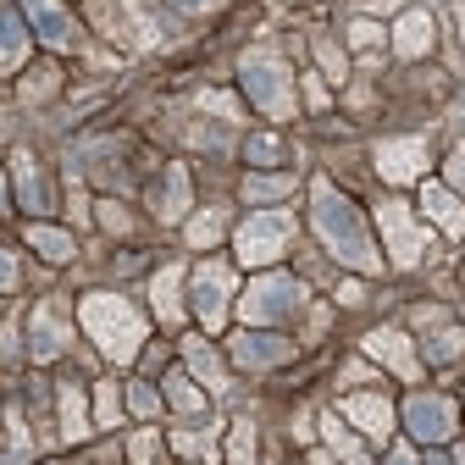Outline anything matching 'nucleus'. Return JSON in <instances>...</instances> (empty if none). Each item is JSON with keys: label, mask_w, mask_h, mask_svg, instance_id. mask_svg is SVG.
<instances>
[{"label": "nucleus", "mask_w": 465, "mask_h": 465, "mask_svg": "<svg viewBox=\"0 0 465 465\" xmlns=\"http://www.w3.org/2000/svg\"><path fill=\"white\" fill-rule=\"evenodd\" d=\"M12 178H17L23 211H28V216H45V211H50V183H45V172H39V161H34L28 150L12 155Z\"/></svg>", "instance_id": "obj_18"}, {"label": "nucleus", "mask_w": 465, "mask_h": 465, "mask_svg": "<svg viewBox=\"0 0 465 465\" xmlns=\"http://www.w3.org/2000/svg\"><path fill=\"white\" fill-rule=\"evenodd\" d=\"M316 62L327 67V78H332V84H343V78H349V55H343L332 39H316Z\"/></svg>", "instance_id": "obj_34"}, {"label": "nucleus", "mask_w": 465, "mask_h": 465, "mask_svg": "<svg viewBox=\"0 0 465 465\" xmlns=\"http://www.w3.org/2000/svg\"><path fill=\"white\" fill-rule=\"evenodd\" d=\"M244 155H250L255 166H277V161H282V139H277V134H255V139L244 144Z\"/></svg>", "instance_id": "obj_35"}, {"label": "nucleus", "mask_w": 465, "mask_h": 465, "mask_svg": "<svg viewBox=\"0 0 465 465\" xmlns=\"http://www.w3.org/2000/svg\"><path fill=\"white\" fill-rule=\"evenodd\" d=\"M161 393H166L172 411H183V416H200V411H205V393H200V382H194L189 371H166Z\"/></svg>", "instance_id": "obj_25"}, {"label": "nucleus", "mask_w": 465, "mask_h": 465, "mask_svg": "<svg viewBox=\"0 0 465 465\" xmlns=\"http://www.w3.org/2000/svg\"><path fill=\"white\" fill-rule=\"evenodd\" d=\"M123 393H128V411H134V416H155V411H161V393H155L150 382H128Z\"/></svg>", "instance_id": "obj_36"}, {"label": "nucleus", "mask_w": 465, "mask_h": 465, "mask_svg": "<svg viewBox=\"0 0 465 465\" xmlns=\"http://www.w3.org/2000/svg\"><path fill=\"white\" fill-rule=\"evenodd\" d=\"M150 305L161 322H178L183 316V266H161L150 282Z\"/></svg>", "instance_id": "obj_20"}, {"label": "nucleus", "mask_w": 465, "mask_h": 465, "mask_svg": "<svg viewBox=\"0 0 465 465\" xmlns=\"http://www.w3.org/2000/svg\"><path fill=\"white\" fill-rule=\"evenodd\" d=\"M377 172L399 189V183H416L421 172H427V139L411 134V139H382L377 144Z\"/></svg>", "instance_id": "obj_11"}, {"label": "nucleus", "mask_w": 465, "mask_h": 465, "mask_svg": "<svg viewBox=\"0 0 465 465\" xmlns=\"http://www.w3.org/2000/svg\"><path fill=\"white\" fill-rule=\"evenodd\" d=\"M0 211H6V183H0Z\"/></svg>", "instance_id": "obj_48"}, {"label": "nucleus", "mask_w": 465, "mask_h": 465, "mask_svg": "<svg viewBox=\"0 0 465 465\" xmlns=\"http://www.w3.org/2000/svg\"><path fill=\"white\" fill-rule=\"evenodd\" d=\"M454 28H460V45H465V6H454Z\"/></svg>", "instance_id": "obj_46"}, {"label": "nucleus", "mask_w": 465, "mask_h": 465, "mask_svg": "<svg viewBox=\"0 0 465 465\" xmlns=\"http://www.w3.org/2000/svg\"><path fill=\"white\" fill-rule=\"evenodd\" d=\"M227 460H232V465H255V427H250V421H232Z\"/></svg>", "instance_id": "obj_32"}, {"label": "nucleus", "mask_w": 465, "mask_h": 465, "mask_svg": "<svg viewBox=\"0 0 465 465\" xmlns=\"http://www.w3.org/2000/svg\"><path fill=\"white\" fill-rule=\"evenodd\" d=\"M449 189H465V144L449 155Z\"/></svg>", "instance_id": "obj_42"}, {"label": "nucleus", "mask_w": 465, "mask_h": 465, "mask_svg": "<svg viewBox=\"0 0 465 465\" xmlns=\"http://www.w3.org/2000/svg\"><path fill=\"white\" fill-rule=\"evenodd\" d=\"M305 100H311V105H316V111H322V105H327V89H322V78H305Z\"/></svg>", "instance_id": "obj_44"}, {"label": "nucleus", "mask_w": 465, "mask_h": 465, "mask_svg": "<svg viewBox=\"0 0 465 465\" xmlns=\"http://www.w3.org/2000/svg\"><path fill=\"white\" fill-rule=\"evenodd\" d=\"M12 288H17V255L0 250V294H12Z\"/></svg>", "instance_id": "obj_41"}, {"label": "nucleus", "mask_w": 465, "mask_h": 465, "mask_svg": "<svg viewBox=\"0 0 465 465\" xmlns=\"http://www.w3.org/2000/svg\"><path fill=\"white\" fill-rule=\"evenodd\" d=\"M377 227H382L388 261H393L399 272L421 266V255H427V227L411 216V205H404V200H382V205H377Z\"/></svg>", "instance_id": "obj_6"}, {"label": "nucleus", "mask_w": 465, "mask_h": 465, "mask_svg": "<svg viewBox=\"0 0 465 465\" xmlns=\"http://www.w3.org/2000/svg\"><path fill=\"white\" fill-rule=\"evenodd\" d=\"M311 222H316V239H322L349 272H382V255H377L371 232H366L361 205L349 200V194H338L327 178H316V189H311Z\"/></svg>", "instance_id": "obj_1"}, {"label": "nucleus", "mask_w": 465, "mask_h": 465, "mask_svg": "<svg viewBox=\"0 0 465 465\" xmlns=\"http://www.w3.org/2000/svg\"><path fill=\"white\" fill-rule=\"evenodd\" d=\"M421 211H427L432 227L449 232V239H460V232H465V205H460V194L449 183H421Z\"/></svg>", "instance_id": "obj_16"}, {"label": "nucleus", "mask_w": 465, "mask_h": 465, "mask_svg": "<svg viewBox=\"0 0 465 465\" xmlns=\"http://www.w3.org/2000/svg\"><path fill=\"white\" fill-rule=\"evenodd\" d=\"M23 55H28V28H23V17L0 0V73H12V67H23Z\"/></svg>", "instance_id": "obj_22"}, {"label": "nucleus", "mask_w": 465, "mask_h": 465, "mask_svg": "<svg viewBox=\"0 0 465 465\" xmlns=\"http://www.w3.org/2000/svg\"><path fill=\"white\" fill-rule=\"evenodd\" d=\"M349 45H355V50H371V45H382V28H377L371 17H361V23H349Z\"/></svg>", "instance_id": "obj_39"}, {"label": "nucleus", "mask_w": 465, "mask_h": 465, "mask_svg": "<svg viewBox=\"0 0 465 465\" xmlns=\"http://www.w3.org/2000/svg\"><path fill=\"white\" fill-rule=\"evenodd\" d=\"M316 465H338V460H332V454H316Z\"/></svg>", "instance_id": "obj_47"}, {"label": "nucleus", "mask_w": 465, "mask_h": 465, "mask_svg": "<svg viewBox=\"0 0 465 465\" xmlns=\"http://www.w3.org/2000/svg\"><path fill=\"white\" fill-rule=\"evenodd\" d=\"M460 465H465V449H460Z\"/></svg>", "instance_id": "obj_50"}, {"label": "nucleus", "mask_w": 465, "mask_h": 465, "mask_svg": "<svg viewBox=\"0 0 465 465\" xmlns=\"http://www.w3.org/2000/svg\"><path fill=\"white\" fill-rule=\"evenodd\" d=\"M172 449L189 460H216V432H172Z\"/></svg>", "instance_id": "obj_31"}, {"label": "nucleus", "mask_w": 465, "mask_h": 465, "mask_svg": "<svg viewBox=\"0 0 465 465\" xmlns=\"http://www.w3.org/2000/svg\"><path fill=\"white\" fill-rule=\"evenodd\" d=\"M239 261L244 266H272V261H282V250L294 244V216L288 211H255L244 227H239Z\"/></svg>", "instance_id": "obj_5"}, {"label": "nucleus", "mask_w": 465, "mask_h": 465, "mask_svg": "<svg viewBox=\"0 0 465 465\" xmlns=\"http://www.w3.org/2000/svg\"><path fill=\"white\" fill-rule=\"evenodd\" d=\"M155 454H161L155 432H134V438H128V460H134V465H155Z\"/></svg>", "instance_id": "obj_38"}, {"label": "nucleus", "mask_w": 465, "mask_h": 465, "mask_svg": "<svg viewBox=\"0 0 465 465\" xmlns=\"http://www.w3.org/2000/svg\"><path fill=\"white\" fill-rule=\"evenodd\" d=\"M361 300H366L361 282H343V288H338V305H361Z\"/></svg>", "instance_id": "obj_43"}, {"label": "nucleus", "mask_w": 465, "mask_h": 465, "mask_svg": "<svg viewBox=\"0 0 465 465\" xmlns=\"http://www.w3.org/2000/svg\"><path fill=\"white\" fill-rule=\"evenodd\" d=\"M366 355L377 361V366H388V371H399L404 382H416L421 377V361H416V349H411V338H404L399 327H377V332H366Z\"/></svg>", "instance_id": "obj_12"}, {"label": "nucleus", "mask_w": 465, "mask_h": 465, "mask_svg": "<svg viewBox=\"0 0 465 465\" xmlns=\"http://www.w3.org/2000/svg\"><path fill=\"white\" fill-rule=\"evenodd\" d=\"M73 343V327L62 322V311H55V300H45L34 316H28V355L45 366V361H55L62 349Z\"/></svg>", "instance_id": "obj_13"}, {"label": "nucleus", "mask_w": 465, "mask_h": 465, "mask_svg": "<svg viewBox=\"0 0 465 465\" xmlns=\"http://www.w3.org/2000/svg\"><path fill=\"white\" fill-rule=\"evenodd\" d=\"M282 194H294V172H250V178H244V200L250 205L282 200Z\"/></svg>", "instance_id": "obj_26"}, {"label": "nucleus", "mask_w": 465, "mask_h": 465, "mask_svg": "<svg viewBox=\"0 0 465 465\" xmlns=\"http://www.w3.org/2000/svg\"><path fill=\"white\" fill-rule=\"evenodd\" d=\"M89 23L111 39V45H128V50H150L155 45V28L150 17L139 12V0H89Z\"/></svg>", "instance_id": "obj_7"}, {"label": "nucleus", "mask_w": 465, "mask_h": 465, "mask_svg": "<svg viewBox=\"0 0 465 465\" xmlns=\"http://www.w3.org/2000/svg\"><path fill=\"white\" fill-rule=\"evenodd\" d=\"M55 399H62V438L67 443H84L89 438V404H84V388L78 382H62V388H55Z\"/></svg>", "instance_id": "obj_21"}, {"label": "nucleus", "mask_w": 465, "mask_h": 465, "mask_svg": "<svg viewBox=\"0 0 465 465\" xmlns=\"http://www.w3.org/2000/svg\"><path fill=\"white\" fill-rule=\"evenodd\" d=\"M432 465H449V460H438V454H432Z\"/></svg>", "instance_id": "obj_49"}, {"label": "nucleus", "mask_w": 465, "mask_h": 465, "mask_svg": "<svg viewBox=\"0 0 465 465\" xmlns=\"http://www.w3.org/2000/svg\"><path fill=\"white\" fill-rule=\"evenodd\" d=\"M78 322H84V332L94 338L100 355L116 361V366H128L139 349H144V316H139L123 294H84V300H78Z\"/></svg>", "instance_id": "obj_2"}, {"label": "nucleus", "mask_w": 465, "mask_h": 465, "mask_svg": "<svg viewBox=\"0 0 465 465\" xmlns=\"http://www.w3.org/2000/svg\"><path fill=\"white\" fill-rule=\"evenodd\" d=\"M404 427H411V438H421V443H449L454 438V404L443 393H411Z\"/></svg>", "instance_id": "obj_10"}, {"label": "nucleus", "mask_w": 465, "mask_h": 465, "mask_svg": "<svg viewBox=\"0 0 465 465\" xmlns=\"http://www.w3.org/2000/svg\"><path fill=\"white\" fill-rule=\"evenodd\" d=\"M227 305H232V272L222 261H205L194 272V316H200V327L216 332L227 322Z\"/></svg>", "instance_id": "obj_9"}, {"label": "nucleus", "mask_w": 465, "mask_h": 465, "mask_svg": "<svg viewBox=\"0 0 465 465\" xmlns=\"http://www.w3.org/2000/svg\"><path fill=\"white\" fill-rule=\"evenodd\" d=\"M432 34H438V28H432V12H404L388 39H393V55H404V62H421V55L432 50Z\"/></svg>", "instance_id": "obj_17"}, {"label": "nucleus", "mask_w": 465, "mask_h": 465, "mask_svg": "<svg viewBox=\"0 0 465 465\" xmlns=\"http://www.w3.org/2000/svg\"><path fill=\"white\" fill-rule=\"evenodd\" d=\"M55 84H62V73H55V67H34V73L23 78V100H50Z\"/></svg>", "instance_id": "obj_33"}, {"label": "nucleus", "mask_w": 465, "mask_h": 465, "mask_svg": "<svg viewBox=\"0 0 465 465\" xmlns=\"http://www.w3.org/2000/svg\"><path fill=\"white\" fill-rule=\"evenodd\" d=\"M166 6H178V12H189V17H205V12H222L227 0H166Z\"/></svg>", "instance_id": "obj_40"}, {"label": "nucleus", "mask_w": 465, "mask_h": 465, "mask_svg": "<svg viewBox=\"0 0 465 465\" xmlns=\"http://www.w3.org/2000/svg\"><path fill=\"white\" fill-rule=\"evenodd\" d=\"M222 232H227V216H222V211H200V216L189 222V244H194V250H211Z\"/></svg>", "instance_id": "obj_28"}, {"label": "nucleus", "mask_w": 465, "mask_h": 465, "mask_svg": "<svg viewBox=\"0 0 465 465\" xmlns=\"http://www.w3.org/2000/svg\"><path fill=\"white\" fill-rule=\"evenodd\" d=\"M322 438H327V449H332L338 460H349V465H371V460H366V449H361V438L349 432L338 416H322Z\"/></svg>", "instance_id": "obj_27"}, {"label": "nucleus", "mask_w": 465, "mask_h": 465, "mask_svg": "<svg viewBox=\"0 0 465 465\" xmlns=\"http://www.w3.org/2000/svg\"><path fill=\"white\" fill-rule=\"evenodd\" d=\"M155 216H161V222H183V216H189V166H183V161L166 166V178H161V189H155Z\"/></svg>", "instance_id": "obj_19"}, {"label": "nucleus", "mask_w": 465, "mask_h": 465, "mask_svg": "<svg viewBox=\"0 0 465 465\" xmlns=\"http://www.w3.org/2000/svg\"><path fill=\"white\" fill-rule=\"evenodd\" d=\"M28 244H34L50 266H67V261H73V232L50 227V222H34V227H28Z\"/></svg>", "instance_id": "obj_24"}, {"label": "nucleus", "mask_w": 465, "mask_h": 465, "mask_svg": "<svg viewBox=\"0 0 465 465\" xmlns=\"http://www.w3.org/2000/svg\"><path fill=\"white\" fill-rule=\"evenodd\" d=\"M94 216H100V227H105V232H128V227H134V216L116 205V200H100V205H94Z\"/></svg>", "instance_id": "obj_37"}, {"label": "nucleus", "mask_w": 465, "mask_h": 465, "mask_svg": "<svg viewBox=\"0 0 465 465\" xmlns=\"http://www.w3.org/2000/svg\"><path fill=\"white\" fill-rule=\"evenodd\" d=\"M388 465H421V460H416L411 449H393V454H388Z\"/></svg>", "instance_id": "obj_45"}, {"label": "nucleus", "mask_w": 465, "mask_h": 465, "mask_svg": "<svg viewBox=\"0 0 465 465\" xmlns=\"http://www.w3.org/2000/svg\"><path fill=\"white\" fill-rule=\"evenodd\" d=\"M183 361H189V371L211 388V393H227V371H222V361H216V349L205 343V338H183Z\"/></svg>", "instance_id": "obj_23"}, {"label": "nucleus", "mask_w": 465, "mask_h": 465, "mask_svg": "<svg viewBox=\"0 0 465 465\" xmlns=\"http://www.w3.org/2000/svg\"><path fill=\"white\" fill-rule=\"evenodd\" d=\"M300 311H305V282L288 272H261L239 300L244 327H277V322H294Z\"/></svg>", "instance_id": "obj_4"}, {"label": "nucleus", "mask_w": 465, "mask_h": 465, "mask_svg": "<svg viewBox=\"0 0 465 465\" xmlns=\"http://www.w3.org/2000/svg\"><path fill=\"white\" fill-rule=\"evenodd\" d=\"M23 12H28V28H34L50 50H73V45H78V23L62 12V0H23Z\"/></svg>", "instance_id": "obj_14"}, {"label": "nucleus", "mask_w": 465, "mask_h": 465, "mask_svg": "<svg viewBox=\"0 0 465 465\" xmlns=\"http://www.w3.org/2000/svg\"><path fill=\"white\" fill-rule=\"evenodd\" d=\"M227 355L239 361L244 371H272V366H288V361H294V338H282V332H255V327H244V332H232Z\"/></svg>", "instance_id": "obj_8"}, {"label": "nucleus", "mask_w": 465, "mask_h": 465, "mask_svg": "<svg viewBox=\"0 0 465 465\" xmlns=\"http://www.w3.org/2000/svg\"><path fill=\"white\" fill-rule=\"evenodd\" d=\"M460 349H465V327H443L438 338H427V361H432V366H449Z\"/></svg>", "instance_id": "obj_29"}, {"label": "nucleus", "mask_w": 465, "mask_h": 465, "mask_svg": "<svg viewBox=\"0 0 465 465\" xmlns=\"http://www.w3.org/2000/svg\"><path fill=\"white\" fill-rule=\"evenodd\" d=\"M116 416H123V388L100 382L94 388V427H116Z\"/></svg>", "instance_id": "obj_30"}, {"label": "nucleus", "mask_w": 465, "mask_h": 465, "mask_svg": "<svg viewBox=\"0 0 465 465\" xmlns=\"http://www.w3.org/2000/svg\"><path fill=\"white\" fill-rule=\"evenodd\" d=\"M239 84L250 94V105L261 116H272V123H288L294 116V73H288L272 50H250L239 62Z\"/></svg>", "instance_id": "obj_3"}, {"label": "nucleus", "mask_w": 465, "mask_h": 465, "mask_svg": "<svg viewBox=\"0 0 465 465\" xmlns=\"http://www.w3.org/2000/svg\"><path fill=\"white\" fill-rule=\"evenodd\" d=\"M338 416H343V421H355L366 438H388V432H393V404H388L382 393H343Z\"/></svg>", "instance_id": "obj_15"}]
</instances>
